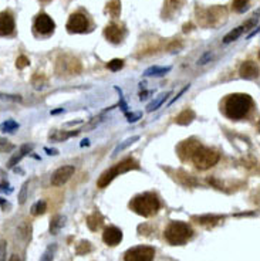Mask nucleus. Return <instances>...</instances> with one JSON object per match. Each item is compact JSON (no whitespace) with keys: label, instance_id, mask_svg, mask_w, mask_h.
I'll return each mask as SVG.
<instances>
[{"label":"nucleus","instance_id":"nucleus-1","mask_svg":"<svg viewBox=\"0 0 260 261\" xmlns=\"http://www.w3.org/2000/svg\"><path fill=\"white\" fill-rule=\"evenodd\" d=\"M253 106V100L247 94H233L225 103V112L230 120H242Z\"/></svg>","mask_w":260,"mask_h":261},{"label":"nucleus","instance_id":"nucleus-2","mask_svg":"<svg viewBox=\"0 0 260 261\" xmlns=\"http://www.w3.org/2000/svg\"><path fill=\"white\" fill-rule=\"evenodd\" d=\"M130 208L142 217H151L158 213L161 203H159V199L156 197V194L147 191V193L135 196L130 202Z\"/></svg>","mask_w":260,"mask_h":261},{"label":"nucleus","instance_id":"nucleus-3","mask_svg":"<svg viewBox=\"0 0 260 261\" xmlns=\"http://www.w3.org/2000/svg\"><path fill=\"white\" fill-rule=\"evenodd\" d=\"M193 236V230L188 223L172 222L165 230V239L172 245H184L188 243Z\"/></svg>","mask_w":260,"mask_h":261},{"label":"nucleus","instance_id":"nucleus-4","mask_svg":"<svg viewBox=\"0 0 260 261\" xmlns=\"http://www.w3.org/2000/svg\"><path fill=\"white\" fill-rule=\"evenodd\" d=\"M134 169H139V163L135 159L128 157V159L122 160L120 163H117L114 168L105 171L104 174L100 176V179H98V188L104 189L117 176H120L121 174H125V172H130V171H134Z\"/></svg>","mask_w":260,"mask_h":261},{"label":"nucleus","instance_id":"nucleus-5","mask_svg":"<svg viewBox=\"0 0 260 261\" xmlns=\"http://www.w3.org/2000/svg\"><path fill=\"white\" fill-rule=\"evenodd\" d=\"M192 162L193 165L201 169V171H206V169H210L212 166H215L219 160V154L210 148H206V146H202L199 145L196 148V151L192 154Z\"/></svg>","mask_w":260,"mask_h":261},{"label":"nucleus","instance_id":"nucleus-6","mask_svg":"<svg viewBox=\"0 0 260 261\" xmlns=\"http://www.w3.org/2000/svg\"><path fill=\"white\" fill-rule=\"evenodd\" d=\"M226 17L225 7L222 6H213L210 9L198 10V20H201L202 26H218Z\"/></svg>","mask_w":260,"mask_h":261},{"label":"nucleus","instance_id":"nucleus-7","mask_svg":"<svg viewBox=\"0 0 260 261\" xmlns=\"http://www.w3.org/2000/svg\"><path fill=\"white\" fill-rule=\"evenodd\" d=\"M155 250L149 245H137L124 254V261H154Z\"/></svg>","mask_w":260,"mask_h":261},{"label":"nucleus","instance_id":"nucleus-8","mask_svg":"<svg viewBox=\"0 0 260 261\" xmlns=\"http://www.w3.org/2000/svg\"><path fill=\"white\" fill-rule=\"evenodd\" d=\"M80 71H81V64L74 57L61 55L57 60V72L58 74H78Z\"/></svg>","mask_w":260,"mask_h":261},{"label":"nucleus","instance_id":"nucleus-9","mask_svg":"<svg viewBox=\"0 0 260 261\" xmlns=\"http://www.w3.org/2000/svg\"><path fill=\"white\" fill-rule=\"evenodd\" d=\"M90 27L88 18L83 13H73L66 24L69 33H86Z\"/></svg>","mask_w":260,"mask_h":261},{"label":"nucleus","instance_id":"nucleus-10","mask_svg":"<svg viewBox=\"0 0 260 261\" xmlns=\"http://www.w3.org/2000/svg\"><path fill=\"white\" fill-rule=\"evenodd\" d=\"M56 29V23L49 15L46 13H41L38 15L35 20V30L41 35H52Z\"/></svg>","mask_w":260,"mask_h":261},{"label":"nucleus","instance_id":"nucleus-11","mask_svg":"<svg viewBox=\"0 0 260 261\" xmlns=\"http://www.w3.org/2000/svg\"><path fill=\"white\" fill-rule=\"evenodd\" d=\"M75 172V169H74V166H61V168H58L52 176V185L53 186H63L64 183H67L70 179H71V176L74 174Z\"/></svg>","mask_w":260,"mask_h":261},{"label":"nucleus","instance_id":"nucleus-12","mask_svg":"<svg viewBox=\"0 0 260 261\" xmlns=\"http://www.w3.org/2000/svg\"><path fill=\"white\" fill-rule=\"evenodd\" d=\"M104 35L107 37L108 41L114 43V44H120L122 40H124V35H125V32L122 29L121 26L115 24V23H111L105 27Z\"/></svg>","mask_w":260,"mask_h":261},{"label":"nucleus","instance_id":"nucleus-13","mask_svg":"<svg viewBox=\"0 0 260 261\" xmlns=\"http://www.w3.org/2000/svg\"><path fill=\"white\" fill-rule=\"evenodd\" d=\"M15 17L10 12L0 13V35H9L15 32Z\"/></svg>","mask_w":260,"mask_h":261},{"label":"nucleus","instance_id":"nucleus-14","mask_svg":"<svg viewBox=\"0 0 260 261\" xmlns=\"http://www.w3.org/2000/svg\"><path fill=\"white\" fill-rule=\"evenodd\" d=\"M103 240L107 245H111V247L118 245L122 240V231L115 226L107 227L103 233Z\"/></svg>","mask_w":260,"mask_h":261},{"label":"nucleus","instance_id":"nucleus-15","mask_svg":"<svg viewBox=\"0 0 260 261\" xmlns=\"http://www.w3.org/2000/svg\"><path fill=\"white\" fill-rule=\"evenodd\" d=\"M198 146H199V143L195 142V140H184V142L181 143V146L178 148V151H179V157H182L184 160H186L188 157H192V154L196 151Z\"/></svg>","mask_w":260,"mask_h":261},{"label":"nucleus","instance_id":"nucleus-16","mask_svg":"<svg viewBox=\"0 0 260 261\" xmlns=\"http://www.w3.org/2000/svg\"><path fill=\"white\" fill-rule=\"evenodd\" d=\"M258 74H259V67L253 61H244L242 66H241V75H242L243 78L250 80V78L258 77Z\"/></svg>","mask_w":260,"mask_h":261},{"label":"nucleus","instance_id":"nucleus-17","mask_svg":"<svg viewBox=\"0 0 260 261\" xmlns=\"http://www.w3.org/2000/svg\"><path fill=\"white\" fill-rule=\"evenodd\" d=\"M184 4H185V0H165L164 16H172L175 13H178Z\"/></svg>","mask_w":260,"mask_h":261},{"label":"nucleus","instance_id":"nucleus-18","mask_svg":"<svg viewBox=\"0 0 260 261\" xmlns=\"http://www.w3.org/2000/svg\"><path fill=\"white\" fill-rule=\"evenodd\" d=\"M32 149H33V145H23V146H21V148L19 149L18 154H16L15 157H13L12 159H10V160H9V165H7V166H9V168H15V166L18 165L19 162H20V160L23 159V157H26L27 154H30V152H32Z\"/></svg>","mask_w":260,"mask_h":261},{"label":"nucleus","instance_id":"nucleus-19","mask_svg":"<svg viewBox=\"0 0 260 261\" xmlns=\"http://www.w3.org/2000/svg\"><path fill=\"white\" fill-rule=\"evenodd\" d=\"M105 12L111 17H118L121 15V0H108L107 6H105Z\"/></svg>","mask_w":260,"mask_h":261},{"label":"nucleus","instance_id":"nucleus-20","mask_svg":"<svg viewBox=\"0 0 260 261\" xmlns=\"http://www.w3.org/2000/svg\"><path fill=\"white\" fill-rule=\"evenodd\" d=\"M103 223H104V217H103L101 213H98V211L93 213V214L88 216V219H87V226H88L90 230H93V231L98 230Z\"/></svg>","mask_w":260,"mask_h":261},{"label":"nucleus","instance_id":"nucleus-21","mask_svg":"<svg viewBox=\"0 0 260 261\" xmlns=\"http://www.w3.org/2000/svg\"><path fill=\"white\" fill-rule=\"evenodd\" d=\"M195 112L192 111V109H185V111H182L176 118H175V122L178 123V125H189L193 120H195Z\"/></svg>","mask_w":260,"mask_h":261},{"label":"nucleus","instance_id":"nucleus-22","mask_svg":"<svg viewBox=\"0 0 260 261\" xmlns=\"http://www.w3.org/2000/svg\"><path fill=\"white\" fill-rule=\"evenodd\" d=\"M172 70V67H159V66H152V67H149V69H147V70L144 71V75H147V77H162V75H165L167 72H169V71Z\"/></svg>","mask_w":260,"mask_h":261},{"label":"nucleus","instance_id":"nucleus-23","mask_svg":"<svg viewBox=\"0 0 260 261\" xmlns=\"http://www.w3.org/2000/svg\"><path fill=\"white\" fill-rule=\"evenodd\" d=\"M66 225V217L61 216V214H57L54 216L50 222V233L52 234H58V231L64 227Z\"/></svg>","mask_w":260,"mask_h":261},{"label":"nucleus","instance_id":"nucleus-24","mask_svg":"<svg viewBox=\"0 0 260 261\" xmlns=\"http://www.w3.org/2000/svg\"><path fill=\"white\" fill-rule=\"evenodd\" d=\"M171 94H172L171 91H169V92H165V94H161V95H159V97H158L156 100H154V101H152L151 104L147 106V111H148V112L156 111V109H158V108H159L161 105H162L164 103H165V101H167V98H168V97H169Z\"/></svg>","mask_w":260,"mask_h":261},{"label":"nucleus","instance_id":"nucleus-25","mask_svg":"<svg viewBox=\"0 0 260 261\" xmlns=\"http://www.w3.org/2000/svg\"><path fill=\"white\" fill-rule=\"evenodd\" d=\"M137 140H139V137L138 135H134V137H131V138H127V139L124 140V142H121L115 149H114V152H112V157H117L120 152H122L124 149H127L130 145H132V143H135Z\"/></svg>","mask_w":260,"mask_h":261},{"label":"nucleus","instance_id":"nucleus-26","mask_svg":"<svg viewBox=\"0 0 260 261\" xmlns=\"http://www.w3.org/2000/svg\"><path fill=\"white\" fill-rule=\"evenodd\" d=\"M243 32H244V27H243V26L233 29L232 32H229V33L223 37V43H225V44H229V43H232V41L238 40V38L242 35Z\"/></svg>","mask_w":260,"mask_h":261},{"label":"nucleus","instance_id":"nucleus-27","mask_svg":"<svg viewBox=\"0 0 260 261\" xmlns=\"http://www.w3.org/2000/svg\"><path fill=\"white\" fill-rule=\"evenodd\" d=\"M249 3L250 0H233L232 1V9L236 13H243L249 9Z\"/></svg>","mask_w":260,"mask_h":261},{"label":"nucleus","instance_id":"nucleus-28","mask_svg":"<svg viewBox=\"0 0 260 261\" xmlns=\"http://www.w3.org/2000/svg\"><path fill=\"white\" fill-rule=\"evenodd\" d=\"M46 210H47V203L44 200H38L32 206V214L33 216H41V214L46 213Z\"/></svg>","mask_w":260,"mask_h":261},{"label":"nucleus","instance_id":"nucleus-29","mask_svg":"<svg viewBox=\"0 0 260 261\" xmlns=\"http://www.w3.org/2000/svg\"><path fill=\"white\" fill-rule=\"evenodd\" d=\"M16 129H19V123L16 121H13V120H7V121H4L1 125H0V131L1 132H15Z\"/></svg>","mask_w":260,"mask_h":261},{"label":"nucleus","instance_id":"nucleus-30","mask_svg":"<svg viewBox=\"0 0 260 261\" xmlns=\"http://www.w3.org/2000/svg\"><path fill=\"white\" fill-rule=\"evenodd\" d=\"M195 219L201 225H215L219 220H222L223 217H221V216H202V217H195Z\"/></svg>","mask_w":260,"mask_h":261},{"label":"nucleus","instance_id":"nucleus-31","mask_svg":"<svg viewBox=\"0 0 260 261\" xmlns=\"http://www.w3.org/2000/svg\"><path fill=\"white\" fill-rule=\"evenodd\" d=\"M56 251H57V245H56V244L49 245V247L46 248V251H44V254H43V257H41V260L40 261H53Z\"/></svg>","mask_w":260,"mask_h":261},{"label":"nucleus","instance_id":"nucleus-32","mask_svg":"<svg viewBox=\"0 0 260 261\" xmlns=\"http://www.w3.org/2000/svg\"><path fill=\"white\" fill-rule=\"evenodd\" d=\"M71 135H77V132H71V134H66V132H60V131H54L50 134V139L53 140H66Z\"/></svg>","mask_w":260,"mask_h":261},{"label":"nucleus","instance_id":"nucleus-33","mask_svg":"<svg viewBox=\"0 0 260 261\" xmlns=\"http://www.w3.org/2000/svg\"><path fill=\"white\" fill-rule=\"evenodd\" d=\"M107 67H108L111 71L121 70L122 67H124V61L120 60V58H114V60H111V61L107 64Z\"/></svg>","mask_w":260,"mask_h":261},{"label":"nucleus","instance_id":"nucleus-34","mask_svg":"<svg viewBox=\"0 0 260 261\" xmlns=\"http://www.w3.org/2000/svg\"><path fill=\"white\" fill-rule=\"evenodd\" d=\"M27 188H29V182H24L23 186H21V191L19 193V203L20 205H24L26 200H27Z\"/></svg>","mask_w":260,"mask_h":261},{"label":"nucleus","instance_id":"nucleus-35","mask_svg":"<svg viewBox=\"0 0 260 261\" xmlns=\"http://www.w3.org/2000/svg\"><path fill=\"white\" fill-rule=\"evenodd\" d=\"M29 64H30V60H29L26 55H20L18 60H16V67H18V69H20V70L26 69Z\"/></svg>","mask_w":260,"mask_h":261},{"label":"nucleus","instance_id":"nucleus-36","mask_svg":"<svg viewBox=\"0 0 260 261\" xmlns=\"http://www.w3.org/2000/svg\"><path fill=\"white\" fill-rule=\"evenodd\" d=\"M125 117L128 122H137L142 118V112H125Z\"/></svg>","mask_w":260,"mask_h":261},{"label":"nucleus","instance_id":"nucleus-37","mask_svg":"<svg viewBox=\"0 0 260 261\" xmlns=\"http://www.w3.org/2000/svg\"><path fill=\"white\" fill-rule=\"evenodd\" d=\"M91 250H93L91 244L88 243V242H81V243H80V247L77 248V253H78V254H84V253H90Z\"/></svg>","mask_w":260,"mask_h":261},{"label":"nucleus","instance_id":"nucleus-38","mask_svg":"<svg viewBox=\"0 0 260 261\" xmlns=\"http://www.w3.org/2000/svg\"><path fill=\"white\" fill-rule=\"evenodd\" d=\"M7 254V243L6 240H0V261H6Z\"/></svg>","mask_w":260,"mask_h":261},{"label":"nucleus","instance_id":"nucleus-39","mask_svg":"<svg viewBox=\"0 0 260 261\" xmlns=\"http://www.w3.org/2000/svg\"><path fill=\"white\" fill-rule=\"evenodd\" d=\"M210 58H212V52H205V54H204V55H202V57H201V58L198 60V64L204 66V64H206V63H208Z\"/></svg>","mask_w":260,"mask_h":261},{"label":"nucleus","instance_id":"nucleus-40","mask_svg":"<svg viewBox=\"0 0 260 261\" xmlns=\"http://www.w3.org/2000/svg\"><path fill=\"white\" fill-rule=\"evenodd\" d=\"M0 98H3V100H12V101H21V98L19 95H4V94H0Z\"/></svg>","mask_w":260,"mask_h":261},{"label":"nucleus","instance_id":"nucleus-41","mask_svg":"<svg viewBox=\"0 0 260 261\" xmlns=\"http://www.w3.org/2000/svg\"><path fill=\"white\" fill-rule=\"evenodd\" d=\"M188 89H189V86H186V87H185V88H182V89H181V91H179V94H178V95H176V97H175V98H173L172 101H171V103H169V105H172L173 103H175V101H176V100H178V98H179V97H181V95H182V94H184V92H185V91H188Z\"/></svg>","mask_w":260,"mask_h":261},{"label":"nucleus","instance_id":"nucleus-42","mask_svg":"<svg viewBox=\"0 0 260 261\" xmlns=\"http://www.w3.org/2000/svg\"><path fill=\"white\" fill-rule=\"evenodd\" d=\"M193 30V24L192 23H186V24H184V33H189V32H192Z\"/></svg>","mask_w":260,"mask_h":261},{"label":"nucleus","instance_id":"nucleus-43","mask_svg":"<svg viewBox=\"0 0 260 261\" xmlns=\"http://www.w3.org/2000/svg\"><path fill=\"white\" fill-rule=\"evenodd\" d=\"M44 151H46V152H47L49 155H57V154H58V152H57L56 149H49V148H46Z\"/></svg>","mask_w":260,"mask_h":261},{"label":"nucleus","instance_id":"nucleus-44","mask_svg":"<svg viewBox=\"0 0 260 261\" xmlns=\"http://www.w3.org/2000/svg\"><path fill=\"white\" fill-rule=\"evenodd\" d=\"M9 261H21V260H20V256H19V254H13Z\"/></svg>","mask_w":260,"mask_h":261},{"label":"nucleus","instance_id":"nucleus-45","mask_svg":"<svg viewBox=\"0 0 260 261\" xmlns=\"http://www.w3.org/2000/svg\"><path fill=\"white\" fill-rule=\"evenodd\" d=\"M6 205H7V203H6V200H4V199H0V206H3V208L6 209Z\"/></svg>","mask_w":260,"mask_h":261},{"label":"nucleus","instance_id":"nucleus-46","mask_svg":"<svg viewBox=\"0 0 260 261\" xmlns=\"http://www.w3.org/2000/svg\"><path fill=\"white\" fill-rule=\"evenodd\" d=\"M87 145H88V139H84L81 142V146H87Z\"/></svg>","mask_w":260,"mask_h":261},{"label":"nucleus","instance_id":"nucleus-47","mask_svg":"<svg viewBox=\"0 0 260 261\" xmlns=\"http://www.w3.org/2000/svg\"><path fill=\"white\" fill-rule=\"evenodd\" d=\"M6 142H7V140L1 139V138H0V145H3V143H6Z\"/></svg>","mask_w":260,"mask_h":261},{"label":"nucleus","instance_id":"nucleus-48","mask_svg":"<svg viewBox=\"0 0 260 261\" xmlns=\"http://www.w3.org/2000/svg\"><path fill=\"white\" fill-rule=\"evenodd\" d=\"M40 1H41V3H50L52 0H40Z\"/></svg>","mask_w":260,"mask_h":261}]
</instances>
